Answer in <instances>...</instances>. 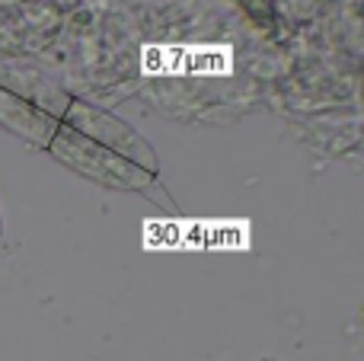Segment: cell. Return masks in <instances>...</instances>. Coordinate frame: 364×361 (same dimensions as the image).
<instances>
[{
	"label": "cell",
	"mask_w": 364,
	"mask_h": 361,
	"mask_svg": "<svg viewBox=\"0 0 364 361\" xmlns=\"http://www.w3.org/2000/svg\"><path fill=\"white\" fill-rule=\"evenodd\" d=\"M58 153L61 160H68L74 170H80L83 176L96 179V183L109 185V189H128V192H141L147 185H154V173H147L144 166H138L134 160L122 157L119 151H112L109 144H100V141L87 138V134L68 131L61 134V144H58Z\"/></svg>",
	"instance_id": "obj_1"
},
{
	"label": "cell",
	"mask_w": 364,
	"mask_h": 361,
	"mask_svg": "<svg viewBox=\"0 0 364 361\" xmlns=\"http://www.w3.org/2000/svg\"><path fill=\"white\" fill-rule=\"evenodd\" d=\"M74 122H77L74 131L87 134V138L100 141V144H109L112 151H119L122 157L134 160L138 166H144L147 173H154V176H157V170H160L157 153H154V147L147 144V141L141 138V134L134 131L132 125H125L122 119L102 112V109L80 106V102L74 106Z\"/></svg>",
	"instance_id": "obj_2"
}]
</instances>
